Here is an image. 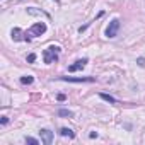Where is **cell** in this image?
Masks as SVG:
<instances>
[{
    "mask_svg": "<svg viewBox=\"0 0 145 145\" xmlns=\"http://www.w3.org/2000/svg\"><path fill=\"white\" fill-rule=\"evenodd\" d=\"M60 135H61V137H68V138H74V137H75V133L72 131L70 128H61V130H60Z\"/></svg>",
    "mask_w": 145,
    "mask_h": 145,
    "instance_id": "cell-8",
    "label": "cell"
},
{
    "mask_svg": "<svg viewBox=\"0 0 145 145\" xmlns=\"http://www.w3.org/2000/svg\"><path fill=\"white\" fill-rule=\"evenodd\" d=\"M118 29H120V21L118 19H113L109 22V26L106 27V38H114L118 34Z\"/></svg>",
    "mask_w": 145,
    "mask_h": 145,
    "instance_id": "cell-2",
    "label": "cell"
},
{
    "mask_svg": "<svg viewBox=\"0 0 145 145\" xmlns=\"http://www.w3.org/2000/svg\"><path fill=\"white\" fill-rule=\"evenodd\" d=\"M39 137H41V142L46 143V145H50V143L53 142V133H51L50 130H41V131H39Z\"/></svg>",
    "mask_w": 145,
    "mask_h": 145,
    "instance_id": "cell-5",
    "label": "cell"
},
{
    "mask_svg": "<svg viewBox=\"0 0 145 145\" xmlns=\"http://www.w3.org/2000/svg\"><path fill=\"white\" fill-rule=\"evenodd\" d=\"M86 63H87V58H84V60H77L74 65H70V67H68V72H77V70H82V68L86 67Z\"/></svg>",
    "mask_w": 145,
    "mask_h": 145,
    "instance_id": "cell-6",
    "label": "cell"
},
{
    "mask_svg": "<svg viewBox=\"0 0 145 145\" xmlns=\"http://www.w3.org/2000/svg\"><path fill=\"white\" fill-rule=\"evenodd\" d=\"M58 101H65V94H58Z\"/></svg>",
    "mask_w": 145,
    "mask_h": 145,
    "instance_id": "cell-15",
    "label": "cell"
},
{
    "mask_svg": "<svg viewBox=\"0 0 145 145\" xmlns=\"http://www.w3.org/2000/svg\"><path fill=\"white\" fill-rule=\"evenodd\" d=\"M72 114H74V113H72V111H68V109H60L58 111V116H72Z\"/></svg>",
    "mask_w": 145,
    "mask_h": 145,
    "instance_id": "cell-11",
    "label": "cell"
},
{
    "mask_svg": "<svg viewBox=\"0 0 145 145\" xmlns=\"http://www.w3.org/2000/svg\"><path fill=\"white\" fill-rule=\"evenodd\" d=\"M26 142H27V143H33V145H38V143H39L36 138H31V137H26Z\"/></svg>",
    "mask_w": 145,
    "mask_h": 145,
    "instance_id": "cell-12",
    "label": "cell"
},
{
    "mask_svg": "<svg viewBox=\"0 0 145 145\" xmlns=\"http://www.w3.org/2000/svg\"><path fill=\"white\" fill-rule=\"evenodd\" d=\"M60 80H65V82H94L96 79L94 77H61Z\"/></svg>",
    "mask_w": 145,
    "mask_h": 145,
    "instance_id": "cell-4",
    "label": "cell"
},
{
    "mask_svg": "<svg viewBox=\"0 0 145 145\" xmlns=\"http://www.w3.org/2000/svg\"><path fill=\"white\" fill-rule=\"evenodd\" d=\"M44 31H46V24L44 22H36L34 26H31L27 34L29 36H41V34H44Z\"/></svg>",
    "mask_w": 145,
    "mask_h": 145,
    "instance_id": "cell-3",
    "label": "cell"
},
{
    "mask_svg": "<svg viewBox=\"0 0 145 145\" xmlns=\"http://www.w3.org/2000/svg\"><path fill=\"white\" fill-rule=\"evenodd\" d=\"M34 60H36V55H34V53H31V55L27 56V61H31V63H33Z\"/></svg>",
    "mask_w": 145,
    "mask_h": 145,
    "instance_id": "cell-13",
    "label": "cell"
},
{
    "mask_svg": "<svg viewBox=\"0 0 145 145\" xmlns=\"http://www.w3.org/2000/svg\"><path fill=\"white\" fill-rule=\"evenodd\" d=\"M58 53H60V48H58V46H55V44L48 46V48L44 50V53H43L44 63H53V61H56V60H58Z\"/></svg>",
    "mask_w": 145,
    "mask_h": 145,
    "instance_id": "cell-1",
    "label": "cell"
},
{
    "mask_svg": "<svg viewBox=\"0 0 145 145\" xmlns=\"http://www.w3.org/2000/svg\"><path fill=\"white\" fill-rule=\"evenodd\" d=\"M138 63H140V67H145V60H143V58H140Z\"/></svg>",
    "mask_w": 145,
    "mask_h": 145,
    "instance_id": "cell-14",
    "label": "cell"
},
{
    "mask_svg": "<svg viewBox=\"0 0 145 145\" xmlns=\"http://www.w3.org/2000/svg\"><path fill=\"white\" fill-rule=\"evenodd\" d=\"M99 96H101V99H104V101H108V103H111V104L116 103V99H114L113 96H108V94H99Z\"/></svg>",
    "mask_w": 145,
    "mask_h": 145,
    "instance_id": "cell-10",
    "label": "cell"
},
{
    "mask_svg": "<svg viewBox=\"0 0 145 145\" xmlns=\"http://www.w3.org/2000/svg\"><path fill=\"white\" fill-rule=\"evenodd\" d=\"M21 82L29 86V84H33V82H34V77H33V75H24V77L21 79Z\"/></svg>",
    "mask_w": 145,
    "mask_h": 145,
    "instance_id": "cell-9",
    "label": "cell"
},
{
    "mask_svg": "<svg viewBox=\"0 0 145 145\" xmlns=\"http://www.w3.org/2000/svg\"><path fill=\"white\" fill-rule=\"evenodd\" d=\"M12 39L14 41H21V39H26V38H22V31L19 27H14L12 29Z\"/></svg>",
    "mask_w": 145,
    "mask_h": 145,
    "instance_id": "cell-7",
    "label": "cell"
}]
</instances>
